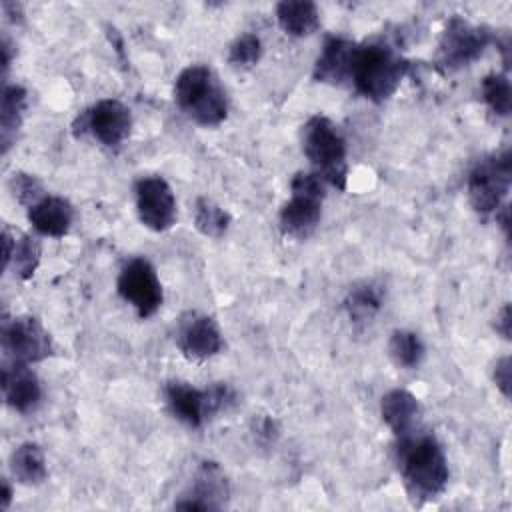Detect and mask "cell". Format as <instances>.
Returning <instances> with one entry per match:
<instances>
[{"label":"cell","instance_id":"23","mask_svg":"<svg viewBox=\"0 0 512 512\" xmlns=\"http://www.w3.org/2000/svg\"><path fill=\"white\" fill-rule=\"evenodd\" d=\"M40 254H42V248L34 236H30V234L16 236V232H14L12 250H10V256L4 260V268H8L12 264L16 270V276L20 280H28L34 276V272L40 264Z\"/></svg>","mask_w":512,"mask_h":512},{"label":"cell","instance_id":"29","mask_svg":"<svg viewBox=\"0 0 512 512\" xmlns=\"http://www.w3.org/2000/svg\"><path fill=\"white\" fill-rule=\"evenodd\" d=\"M492 380L504 398H510V356H502L496 360L492 370Z\"/></svg>","mask_w":512,"mask_h":512},{"label":"cell","instance_id":"1","mask_svg":"<svg viewBox=\"0 0 512 512\" xmlns=\"http://www.w3.org/2000/svg\"><path fill=\"white\" fill-rule=\"evenodd\" d=\"M396 460L406 492L414 504L438 498L448 484V460L434 434L412 430L396 438Z\"/></svg>","mask_w":512,"mask_h":512},{"label":"cell","instance_id":"21","mask_svg":"<svg viewBox=\"0 0 512 512\" xmlns=\"http://www.w3.org/2000/svg\"><path fill=\"white\" fill-rule=\"evenodd\" d=\"M384 302V290L376 282H358L354 284L346 298H344V310L352 324H366L370 322Z\"/></svg>","mask_w":512,"mask_h":512},{"label":"cell","instance_id":"12","mask_svg":"<svg viewBox=\"0 0 512 512\" xmlns=\"http://www.w3.org/2000/svg\"><path fill=\"white\" fill-rule=\"evenodd\" d=\"M228 498L226 476L216 462H202L190 490L174 502L178 510H220Z\"/></svg>","mask_w":512,"mask_h":512},{"label":"cell","instance_id":"5","mask_svg":"<svg viewBox=\"0 0 512 512\" xmlns=\"http://www.w3.org/2000/svg\"><path fill=\"white\" fill-rule=\"evenodd\" d=\"M324 180L314 172H296L290 182V200L278 214V226L284 236L304 240L322 218Z\"/></svg>","mask_w":512,"mask_h":512},{"label":"cell","instance_id":"16","mask_svg":"<svg viewBox=\"0 0 512 512\" xmlns=\"http://www.w3.org/2000/svg\"><path fill=\"white\" fill-rule=\"evenodd\" d=\"M356 50V42L342 38V36H330L326 38L322 52L316 58L314 64V80L326 82V84H344L350 80V66L352 56Z\"/></svg>","mask_w":512,"mask_h":512},{"label":"cell","instance_id":"6","mask_svg":"<svg viewBox=\"0 0 512 512\" xmlns=\"http://www.w3.org/2000/svg\"><path fill=\"white\" fill-rule=\"evenodd\" d=\"M512 184L510 150L494 152L474 164L468 174V200L476 214L492 216L502 206Z\"/></svg>","mask_w":512,"mask_h":512},{"label":"cell","instance_id":"17","mask_svg":"<svg viewBox=\"0 0 512 512\" xmlns=\"http://www.w3.org/2000/svg\"><path fill=\"white\" fill-rule=\"evenodd\" d=\"M380 414L386 426L394 432V436L400 438L420 428L422 406L412 392L404 388H394L382 396Z\"/></svg>","mask_w":512,"mask_h":512},{"label":"cell","instance_id":"2","mask_svg":"<svg viewBox=\"0 0 512 512\" xmlns=\"http://www.w3.org/2000/svg\"><path fill=\"white\" fill-rule=\"evenodd\" d=\"M408 66V60H404V56L392 46L382 42L356 44L350 66V82L358 94L380 104L398 90Z\"/></svg>","mask_w":512,"mask_h":512},{"label":"cell","instance_id":"33","mask_svg":"<svg viewBox=\"0 0 512 512\" xmlns=\"http://www.w3.org/2000/svg\"><path fill=\"white\" fill-rule=\"evenodd\" d=\"M10 502H12V486H10V482L4 478V482H2V498H0V508H2V510H8V508H10Z\"/></svg>","mask_w":512,"mask_h":512},{"label":"cell","instance_id":"20","mask_svg":"<svg viewBox=\"0 0 512 512\" xmlns=\"http://www.w3.org/2000/svg\"><path fill=\"white\" fill-rule=\"evenodd\" d=\"M26 104H28V92L24 86H20V84L4 86L2 104H0V142H2L4 154L16 142L18 130L24 120Z\"/></svg>","mask_w":512,"mask_h":512},{"label":"cell","instance_id":"8","mask_svg":"<svg viewBox=\"0 0 512 512\" xmlns=\"http://www.w3.org/2000/svg\"><path fill=\"white\" fill-rule=\"evenodd\" d=\"M132 130V112L130 108L116 100L104 98L98 100L94 106L84 110L74 122V134H92L106 148H118L130 136Z\"/></svg>","mask_w":512,"mask_h":512},{"label":"cell","instance_id":"7","mask_svg":"<svg viewBox=\"0 0 512 512\" xmlns=\"http://www.w3.org/2000/svg\"><path fill=\"white\" fill-rule=\"evenodd\" d=\"M490 42H494V36L488 28L452 16L438 42V68L442 72L460 70L480 58Z\"/></svg>","mask_w":512,"mask_h":512},{"label":"cell","instance_id":"4","mask_svg":"<svg viewBox=\"0 0 512 512\" xmlns=\"http://www.w3.org/2000/svg\"><path fill=\"white\" fill-rule=\"evenodd\" d=\"M302 150L312 164V172L318 174L324 184L338 190H346L348 162H346V140L338 126L322 116H310L302 126Z\"/></svg>","mask_w":512,"mask_h":512},{"label":"cell","instance_id":"11","mask_svg":"<svg viewBox=\"0 0 512 512\" xmlns=\"http://www.w3.org/2000/svg\"><path fill=\"white\" fill-rule=\"evenodd\" d=\"M136 212L142 222L152 232H166L176 224L178 206L170 184L158 176H142L134 186Z\"/></svg>","mask_w":512,"mask_h":512},{"label":"cell","instance_id":"25","mask_svg":"<svg viewBox=\"0 0 512 512\" xmlns=\"http://www.w3.org/2000/svg\"><path fill=\"white\" fill-rule=\"evenodd\" d=\"M194 226L208 238H220L230 226V214L212 198L200 196L194 202Z\"/></svg>","mask_w":512,"mask_h":512},{"label":"cell","instance_id":"14","mask_svg":"<svg viewBox=\"0 0 512 512\" xmlns=\"http://www.w3.org/2000/svg\"><path fill=\"white\" fill-rule=\"evenodd\" d=\"M2 394L6 404L20 414H28L38 408L42 400V386L38 376L32 372L30 364L14 362V360L4 364Z\"/></svg>","mask_w":512,"mask_h":512},{"label":"cell","instance_id":"18","mask_svg":"<svg viewBox=\"0 0 512 512\" xmlns=\"http://www.w3.org/2000/svg\"><path fill=\"white\" fill-rule=\"evenodd\" d=\"M74 220L72 204L62 196L46 194L34 206L28 208V222L32 228L50 238H62L68 234Z\"/></svg>","mask_w":512,"mask_h":512},{"label":"cell","instance_id":"31","mask_svg":"<svg viewBox=\"0 0 512 512\" xmlns=\"http://www.w3.org/2000/svg\"><path fill=\"white\" fill-rule=\"evenodd\" d=\"M510 326H512L510 304H504V306L500 308V312L496 314V324H494V328H496V332H498L502 338L510 340Z\"/></svg>","mask_w":512,"mask_h":512},{"label":"cell","instance_id":"27","mask_svg":"<svg viewBox=\"0 0 512 512\" xmlns=\"http://www.w3.org/2000/svg\"><path fill=\"white\" fill-rule=\"evenodd\" d=\"M260 56H262V40L252 32L238 36L228 48V62L236 68H252L258 64Z\"/></svg>","mask_w":512,"mask_h":512},{"label":"cell","instance_id":"32","mask_svg":"<svg viewBox=\"0 0 512 512\" xmlns=\"http://www.w3.org/2000/svg\"><path fill=\"white\" fill-rule=\"evenodd\" d=\"M0 52H2V68H4V76H6V72L10 68V62H12V42H10V38L6 34L2 36Z\"/></svg>","mask_w":512,"mask_h":512},{"label":"cell","instance_id":"19","mask_svg":"<svg viewBox=\"0 0 512 512\" xmlns=\"http://www.w3.org/2000/svg\"><path fill=\"white\" fill-rule=\"evenodd\" d=\"M276 20L288 36L304 38L318 30L320 12L310 0H282L276 4Z\"/></svg>","mask_w":512,"mask_h":512},{"label":"cell","instance_id":"13","mask_svg":"<svg viewBox=\"0 0 512 512\" xmlns=\"http://www.w3.org/2000/svg\"><path fill=\"white\" fill-rule=\"evenodd\" d=\"M178 348L190 360H206L222 350V332L214 318L190 314L178 326Z\"/></svg>","mask_w":512,"mask_h":512},{"label":"cell","instance_id":"3","mask_svg":"<svg viewBox=\"0 0 512 512\" xmlns=\"http://www.w3.org/2000/svg\"><path fill=\"white\" fill-rule=\"evenodd\" d=\"M174 102L200 126H218L228 116V96L218 76L202 64L186 66L174 80Z\"/></svg>","mask_w":512,"mask_h":512},{"label":"cell","instance_id":"24","mask_svg":"<svg viewBox=\"0 0 512 512\" xmlns=\"http://www.w3.org/2000/svg\"><path fill=\"white\" fill-rule=\"evenodd\" d=\"M388 354L396 366L414 370L422 364L426 348L420 336L412 330H394L388 340Z\"/></svg>","mask_w":512,"mask_h":512},{"label":"cell","instance_id":"9","mask_svg":"<svg viewBox=\"0 0 512 512\" xmlns=\"http://www.w3.org/2000/svg\"><path fill=\"white\" fill-rule=\"evenodd\" d=\"M116 290L140 318H150L158 312L164 300L162 284L156 268L146 258H132L118 274Z\"/></svg>","mask_w":512,"mask_h":512},{"label":"cell","instance_id":"28","mask_svg":"<svg viewBox=\"0 0 512 512\" xmlns=\"http://www.w3.org/2000/svg\"><path fill=\"white\" fill-rule=\"evenodd\" d=\"M8 186H10L12 196H14L20 204H24V206H28V208L34 206L38 200H42V198L46 196L42 182H40L36 176L26 174V172H14L12 178H10V182H8Z\"/></svg>","mask_w":512,"mask_h":512},{"label":"cell","instance_id":"30","mask_svg":"<svg viewBox=\"0 0 512 512\" xmlns=\"http://www.w3.org/2000/svg\"><path fill=\"white\" fill-rule=\"evenodd\" d=\"M254 436L260 444H272L278 438V424L272 416H260L254 420Z\"/></svg>","mask_w":512,"mask_h":512},{"label":"cell","instance_id":"15","mask_svg":"<svg viewBox=\"0 0 512 512\" xmlns=\"http://www.w3.org/2000/svg\"><path fill=\"white\" fill-rule=\"evenodd\" d=\"M164 396L172 416L190 428H200L212 418L206 388L200 390L188 382H168Z\"/></svg>","mask_w":512,"mask_h":512},{"label":"cell","instance_id":"22","mask_svg":"<svg viewBox=\"0 0 512 512\" xmlns=\"http://www.w3.org/2000/svg\"><path fill=\"white\" fill-rule=\"evenodd\" d=\"M10 472L24 486H38L46 480L48 468L42 448L36 442L20 444L10 456Z\"/></svg>","mask_w":512,"mask_h":512},{"label":"cell","instance_id":"10","mask_svg":"<svg viewBox=\"0 0 512 512\" xmlns=\"http://www.w3.org/2000/svg\"><path fill=\"white\" fill-rule=\"evenodd\" d=\"M2 348L10 360L34 364L52 354V338L36 316H14L2 320Z\"/></svg>","mask_w":512,"mask_h":512},{"label":"cell","instance_id":"26","mask_svg":"<svg viewBox=\"0 0 512 512\" xmlns=\"http://www.w3.org/2000/svg\"><path fill=\"white\" fill-rule=\"evenodd\" d=\"M482 100L496 116H508L512 110V86L504 72H492L482 78Z\"/></svg>","mask_w":512,"mask_h":512}]
</instances>
